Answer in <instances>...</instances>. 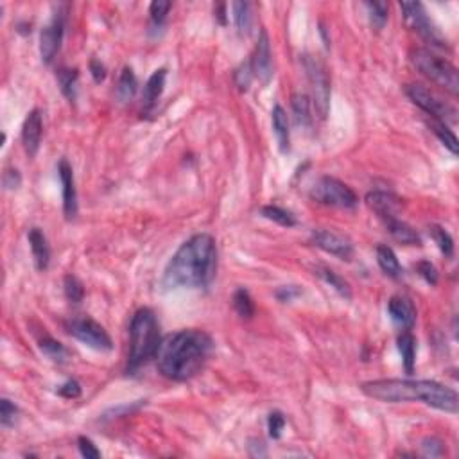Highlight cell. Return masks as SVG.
Returning a JSON list of instances; mask_svg holds the SVG:
<instances>
[{
  "mask_svg": "<svg viewBox=\"0 0 459 459\" xmlns=\"http://www.w3.org/2000/svg\"><path fill=\"white\" fill-rule=\"evenodd\" d=\"M217 271V246L212 235L198 234L178 247L164 271L162 285L171 289H205Z\"/></svg>",
  "mask_w": 459,
  "mask_h": 459,
  "instance_id": "1",
  "label": "cell"
},
{
  "mask_svg": "<svg viewBox=\"0 0 459 459\" xmlns=\"http://www.w3.org/2000/svg\"><path fill=\"white\" fill-rule=\"evenodd\" d=\"M214 350L212 337L207 332L189 328L169 334L156 350L160 373L174 382H185L203 370Z\"/></svg>",
  "mask_w": 459,
  "mask_h": 459,
  "instance_id": "2",
  "label": "cell"
},
{
  "mask_svg": "<svg viewBox=\"0 0 459 459\" xmlns=\"http://www.w3.org/2000/svg\"><path fill=\"white\" fill-rule=\"evenodd\" d=\"M362 393L370 398L389 404L402 402H424L438 411L458 415L459 397L454 389L443 386L436 380H409V379H380L370 380L361 386Z\"/></svg>",
  "mask_w": 459,
  "mask_h": 459,
  "instance_id": "3",
  "label": "cell"
},
{
  "mask_svg": "<svg viewBox=\"0 0 459 459\" xmlns=\"http://www.w3.org/2000/svg\"><path fill=\"white\" fill-rule=\"evenodd\" d=\"M160 344V325L156 314L144 307L135 312L129 325L128 371H137L151 357H155Z\"/></svg>",
  "mask_w": 459,
  "mask_h": 459,
  "instance_id": "4",
  "label": "cell"
},
{
  "mask_svg": "<svg viewBox=\"0 0 459 459\" xmlns=\"http://www.w3.org/2000/svg\"><path fill=\"white\" fill-rule=\"evenodd\" d=\"M411 63L415 65L420 74L445 88L452 95L459 93L458 68L449 59L438 56L429 49H415L411 53Z\"/></svg>",
  "mask_w": 459,
  "mask_h": 459,
  "instance_id": "5",
  "label": "cell"
},
{
  "mask_svg": "<svg viewBox=\"0 0 459 459\" xmlns=\"http://www.w3.org/2000/svg\"><path fill=\"white\" fill-rule=\"evenodd\" d=\"M309 196L316 203L325 205V207L355 208L359 203L355 192L346 183L332 176H321L314 181Z\"/></svg>",
  "mask_w": 459,
  "mask_h": 459,
  "instance_id": "6",
  "label": "cell"
},
{
  "mask_svg": "<svg viewBox=\"0 0 459 459\" xmlns=\"http://www.w3.org/2000/svg\"><path fill=\"white\" fill-rule=\"evenodd\" d=\"M406 95L415 102L416 106L422 108L427 115L433 117V120L443 124H456L458 122V110L452 106L451 102L443 101L440 95L424 86V84L413 83L406 86Z\"/></svg>",
  "mask_w": 459,
  "mask_h": 459,
  "instance_id": "7",
  "label": "cell"
},
{
  "mask_svg": "<svg viewBox=\"0 0 459 459\" xmlns=\"http://www.w3.org/2000/svg\"><path fill=\"white\" fill-rule=\"evenodd\" d=\"M400 9L404 11V18H406L407 26L413 31L418 32L425 41H429L434 47H442V49L447 47V38L438 29L436 24L431 20L424 4H420V2H402Z\"/></svg>",
  "mask_w": 459,
  "mask_h": 459,
  "instance_id": "8",
  "label": "cell"
},
{
  "mask_svg": "<svg viewBox=\"0 0 459 459\" xmlns=\"http://www.w3.org/2000/svg\"><path fill=\"white\" fill-rule=\"evenodd\" d=\"M66 330H68L72 337H75V339L93 350L110 352L113 348L111 337L108 336L104 327H102L101 323L95 321V319L88 318V316H79V318L71 319V321L66 323Z\"/></svg>",
  "mask_w": 459,
  "mask_h": 459,
  "instance_id": "9",
  "label": "cell"
},
{
  "mask_svg": "<svg viewBox=\"0 0 459 459\" xmlns=\"http://www.w3.org/2000/svg\"><path fill=\"white\" fill-rule=\"evenodd\" d=\"M301 62H303V68L309 77L310 88H312L314 108L319 117L325 119L328 113V106H330V79H328L327 71H325L323 63H319L312 56H303Z\"/></svg>",
  "mask_w": 459,
  "mask_h": 459,
  "instance_id": "10",
  "label": "cell"
},
{
  "mask_svg": "<svg viewBox=\"0 0 459 459\" xmlns=\"http://www.w3.org/2000/svg\"><path fill=\"white\" fill-rule=\"evenodd\" d=\"M312 243L330 255L343 259V261H352L353 244L348 237L343 234L332 232V230H316L312 232Z\"/></svg>",
  "mask_w": 459,
  "mask_h": 459,
  "instance_id": "11",
  "label": "cell"
},
{
  "mask_svg": "<svg viewBox=\"0 0 459 459\" xmlns=\"http://www.w3.org/2000/svg\"><path fill=\"white\" fill-rule=\"evenodd\" d=\"M63 32H65V20H63L62 15H56L53 18V22L44 27V31L40 35V56L45 65H50L56 54L59 53Z\"/></svg>",
  "mask_w": 459,
  "mask_h": 459,
  "instance_id": "12",
  "label": "cell"
},
{
  "mask_svg": "<svg viewBox=\"0 0 459 459\" xmlns=\"http://www.w3.org/2000/svg\"><path fill=\"white\" fill-rule=\"evenodd\" d=\"M250 65H252L253 77H256L264 84L270 83V79L273 77V57H271L270 36H268L265 31H261L255 53H253L252 59H250Z\"/></svg>",
  "mask_w": 459,
  "mask_h": 459,
  "instance_id": "13",
  "label": "cell"
},
{
  "mask_svg": "<svg viewBox=\"0 0 459 459\" xmlns=\"http://www.w3.org/2000/svg\"><path fill=\"white\" fill-rule=\"evenodd\" d=\"M41 135H44V117L40 110H32L24 120L22 128V142L24 149L29 156H36L41 144Z\"/></svg>",
  "mask_w": 459,
  "mask_h": 459,
  "instance_id": "14",
  "label": "cell"
},
{
  "mask_svg": "<svg viewBox=\"0 0 459 459\" xmlns=\"http://www.w3.org/2000/svg\"><path fill=\"white\" fill-rule=\"evenodd\" d=\"M57 172H59V180L63 185V210H65L66 219H74L77 216V192H75L74 171H72L71 164L63 158L57 165Z\"/></svg>",
  "mask_w": 459,
  "mask_h": 459,
  "instance_id": "15",
  "label": "cell"
},
{
  "mask_svg": "<svg viewBox=\"0 0 459 459\" xmlns=\"http://www.w3.org/2000/svg\"><path fill=\"white\" fill-rule=\"evenodd\" d=\"M388 314L389 318L393 319L397 327L404 328V330H411L415 327L416 323V309L413 301L406 296H393L388 301Z\"/></svg>",
  "mask_w": 459,
  "mask_h": 459,
  "instance_id": "16",
  "label": "cell"
},
{
  "mask_svg": "<svg viewBox=\"0 0 459 459\" xmlns=\"http://www.w3.org/2000/svg\"><path fill=\"white\" fill-rule=\"evenodd\" d=\"M366 205L382 221H386L389 217H397L398 208H400V199L397 196L389 194V192L373 190L366 196Z\"/></svg>",
  "mask_w": 459,
  "mask_h": 459,
  "instance_id": "17",
  "label": "cell"
},
{
  "mask_svg": "<svg viewBox=\"0 0 459 459\" xmlns=\"http://www.w3.org/2000/svg\"><path fill=\"white\" fill-rule=\"evenodd\" d=\"M165 79H167V71L165 68L155 71L149 79H147L144 92H142V106H144L146 111H151L158 104V99L162 97L165 88Z\"/></svg>",
  "mask_w": 459,
  "mask_h": 459,
  "instance_id": "18",
  "label": "cell"
},
{
  "mask_svg": "<svg viewBox=\"0 0 459 459\" xmlns=\"http://www.w3.org/2000/svg\"><path fill=\"white\" fill-rule=\"evenodd\" d=\"M27 238H29V246H31L36 268L40 271H45L50 264V247L49 243H47V237L40 228H31L27 234Z\"/></svg>",
  "mask_w": 459,
  "mask_h": 459,
  "instance_id": "19",
  "label": "cell"
},
{
  "mask_svg": "<svg viewBox=\"0 0 459 459\" xmlns=\"http://www.w3.org/2000/svg\"><path fill=\"white\" fill-rule=\"evenodd\" d=\"M271 122H273V131L280 151L287 153L291 147V129H289V117L280 104H277L271 111Z\"/></svg>",
  "mask_w": 459,
  "mask_h": 459,
  "instance_id": "20",
  "label": "cell"
},
{
  "mask_svg": "<svg viewBox=\"0 0 459 459\" xmlns=\"http://www.w3.org/2000/svg\"><path fill=\"white\" fill-rule=\"evenodd\" d=\"M386 226H388L389 234L397 238L398 243L407 244V246H422V238H420L418 232L413 226L407 225L406 221H402L398 217H389L386 219Z\"/></svg>",
  "mask_w": 459,
  "mask_h": 459,
  "instance_id": "21",
  "label": "cell"
},
{
  "mask_svg": "<svg viewBox=\"0 0 459 459\" xmlns=\"http://www.w3.org/2000/svg\"><path fill=\"white\" fill-rule=\"evenodd\" d=\"M398 352L402 355V362H404V370L407 375H413L416 364V339L409 330H404L398 336Z\"/></svg>",
  "mask_w": 459,
  "mask_h": 459,
  "instance_id": "22",
  "label": "cell"
},
{
  "mask_svg": "<svg viewBox=\"0 0 459 459\" xmlns=\"http://www.w3.org/2000/svg\"><path fill=\"white\" fill-rule=\"evenodd\" d=\"M291 108H292V115H294L296 126L309 129L310 126H312V120H314L309 97L303 95V93H294L291 99Z\"/></svg>",
  "mask_w": 459,
  "mask_h": 459,
  "instance_id": "23",
  "label": "cell"
},
{
  "mask_svg": "<svg viewBox=\"0 0 459 459\" xmlns=\"http://www.w3.org/2000/svg\"><path fill=\"white\" fill-rule=\"evenodd\" d=\"M377 262H379L380 270L384 271L388 277H391V279H400L402 273H404L395 252L389 246H386V244L377 246Z\"/></svg>",
  "mask_w": 459,
  "mask_h": 459,
  "instance_id": "24",
  "label": "cell"
},
{
  "mask_svg": "<svg viewBox=\"0 0 459 459\" xmlns=\"http://www.w3.org/2000/svg\"><path fill=\"white\" fill-rule=\"evenodd\" d=\"M138 90V81L135 72L129 68V66H124L122 72H120L119 77V84H117V99L120 102H129L133 97H135V93Z\"/></svg>",
  "mask_w": 459,
  "mask_h": 459,
  "instance_id": "25",
  "label": "cell"
},
{
  "mask_svg": "<svg viewBox=\"0 0 459 459\" xmlns=\"http://www.w3.org/2000/svg\"><path fill=\"white\" fill-rule=\"evenodd\" d=\"M232 9H234V22L235 27H237L238 35H250L253 26L252 4H250V2H234Z\"/></svg>",
  "mask_w": 459,
  "mask_h": 459,
  "instance_id": "26",
  "label": "cell"
},
{
  "mask_svg": "<svg viewBox=\"0 0 459 459\" xmlns=\"http://www.w3.org/2000/svg\"><path fill=\"white\" fill-rule=\"evenodd\" d=\"M316 274H318L323 282L328 283L332 289H336V291L339 292L343 298H346V300L352 298V289H350L348 282H346L344 279H341L337 273H334V271L328 270V268H318V270H316Z\"/></svg>",
  "mask_w": 459,
  "mask_h": 459,
  "instance_id": "27",
  "label": "cell"
},
{
  "mask_svg": "<svg viewBox=\"0 0 459 459\" xmlns=\"http://www.w3.org/2000/svg\"><path fill=\"white\" fill-rule=\"evenodd\" d=\"M38 346H40V350L44 352V355H47L50 361L65 362L66 359H68V350H66L59 341L54 339V337L44 336L40 339V344H38Z\"/></svg>",
  "mask_w": 459,
  "mask_h": 459,
  "instance_id": "28",
  "label": "cell"
},
{
  "mask_svg": "<svg viewBox=\"0 0 459 459\" xmlns=\"http://www.w3.org/2000/svg\"><path fill=\"white\" fill-rule=\"evenodd\" d=\"M431 129H433V133L436 135L438 138H440V142H442L443 146L447 147V149L451 151L452 155H458L459 153V144H458V138H456L454 131H452L447 124L443 122H438V120H431Z\"/></svg>",
  "mask_w": 459,
  "mask_h": 459,
  "instance_id": "29",
  "label": "cell"
},
{
  "mask_svg": "<svg viewBox=\"0 0 459 459\" xmlns=\"http://www.w3.org/2000/svg\"><path fill=\"white\" fill-rule=\"evenodd\" d=\"M57 83H59L63 95L71 102L75 101V95H77V71L62 68L57 72Z\"/></svg>",
  "mask_w": 459,
  "mask_h": 459,
  "instance_id": "30",
  "label": "cell"
},
{
  "mask_svg": "<svg viewBox=\"0 0 459 459\" xmlns=\"http://www.w3.org/2000/svg\"><path fill=\"white\" fill-rule=\"evenodd\" d=\"M262 216L270 221L277 223L280 226H285V228H292L296 225V217L292 216L289 210H283V208L277 207V205H268V207H262L261 210Z\"/></svg>",
  "mask_w": 459,
  "mask_h": 459,
  "instance_id": "31",
  "label": "cell"
},
{
  "mask_svg": "<svg viewBox=\"0 0 459 459\" xmlns=\"http://www.w3.org/2000/svg\"><path fill=\"white\" fill-rule=\"evenodd\" d=\"M366 9H368V17H370V24L371 27L375 29V31H380V29H384L386 22H388V11L389 6L386 2H366Z\"/></svg>",
  "mask_w": 459,
  "mask_h": 459,
  "instance_id": "32",
  "label": "cell"
},
{
  "mask_svg": "<svg viewBox=\"0 0 459 459\" xmlns=\"http://www.w3.org/2000/svg\"><path fill=\"white\" fill-rule=\"evenodd\" d=\"M429 234H431V237L434 238V243L438 244V247H440V252H442L443 255L445 256L454 255V241H452L451 234H449L445 228L431 225L429 226Z\"/></svg>",
  "mask_w": 459,
  "mask_h": 459,
  "instance_id": "33",
  "label": "cell"
},
{
  "mask_svg": "<svg viewBox=\"0 0 459 459\" xmlns=\"http://www.w3.org/2000/svg\"><path fill=\"white\" fill-rule=\"evenodd\" d=\"M234 307H235V310H237L238 316L244 319L253 318V314H255V305H253L252 296H250V292H247L246 289H243V287L235 291Z\"/></svg>",
  "mask_w": 459,
  "mask_h": 459,
  "instance_id": "34",
  "label": "cell"
},
{
  "mask_svg": "<svg viewBox=\"0 0 459 459\" xmlns=\"http://www.w3.org/2000/svg\"><path fill=\"white\" fill-rule=\"evenodd\" d=\"M63 285H65L66 298H68L72 303H81V301H83L84 287L75 277H72V274L65 277V283H63Z\"/></svg>",
  "mask_w": 459,
  "mask_h": 459,
  "instance_id": "35",
  "label": "cell"
},
{
  "mask_svg": "<svg viewBox=\"0 0 459 459\" xmlns=\"http://www.w3.org/2000/svg\"><path fill=\"white\" fill-rule=\"evenodd\" d=\"M172 4L167 0H155L153 4L149 6V15L151 20L156 27H162L165 24V18H167L169 11H171Z\"/></svg>",
  "mask_w": 459,
  "mask_h": 459,
  "instance_id": "36",
  "label": "cell"
},
{
  "mask_svg": "<svg viewBox=\"0 0 459 459\" xmlns=\"http://www.w3.org/2000/svg\"><path fill=\"white\" fill-rule=\"evenodd\" d=\"M285 427V418L280 411H273L268 418V431H270V436L273 440H279L282 436V431Z\"/></svg>",
  "mask_w": 459,
  "mask_h": 459,
  "instance_id": "37",
  "label": "cell"
},
{
  "mask_svg": "<svg viewBox=\"0 0 459 459\" xmlns=\"http://www.w3.org/2000/svg\"><path fill=\"white\" fill-rule=\"evenodd\" d=\"M252 79H253V71L250 62H247L244 63V65H241V68L235 72V83H237V86L243 90V92H246V90L250 88V84H252Z\"/></svg>",
  "mask_w": 459,
  "mask_h": 459,
  "instance_id": "38",
  "label": "cell"
},
{
  "mask_svg": "<svg viewBox=\"0 0 459 459\" xmlns=\"http://www.w3.org/2000/svg\"><path fill=\"white\" fill-rule=\"evenodd\" d=\"M18 415V409L15 404L8 400V398H2L0 402V422L4 427H9V425L15 422V416Z\"/></svg>",
  "mask_w": 459,
  "mask_h": 459,
  "instance_id": "39",
  "label": "cell"
},
{
  "mask_svg": "<svg viewBox=\"0 0 459 459\" xmlns=\"http://www.w3.org/2000/svg\"><path fill=\"white\" fill-rule=\"evenodd\" d=\"M422 454L427 458H438L443 454V443L438 438H425L422 442Z\"/></svg>",
  "mask_w": 459,
  "mask_h": 459,
  "instance_id": "40",
  "label": "cell"
},
{
  "mask_svg": "<svg viewBox=\"0 0 459 459\" xmlns=\"http://www.w3.org/2000/svg\"><path fill=\"white\" fill-rule=\"evenodd\" d=\"M77 447H79V452L83 458L86 459H99L101 458V452H99V449L95 445H93V442L90 440V438L86 436H81L79 440H77Z\"/></svg>",
  "mask_w": 459,
  "mask_h": 459,
  "instance_id": "41",
  "label": "cell"
},
{
  "mask_svg": "<svg viewBox=\"0 0 459 459\" xmlns=\"http://www.w3.org/2000/svg\"><path fill=\"white\" fill-rule=\"evenodd\" d=\"M416 271H418V273L422 274V279H424L427 283H431V285H436L438 283V271L429 261L418 262V265H416Z\"/></svg>",
  "mask_w": 459,
  "mask_h": 459,
  "instance_id": "42",
  "label": "cell"
},
{
  "mask_svg": "<svg viewBox=\"0 0 459 459\" xmlns=\"http://www.w3.org/2000/svg\"><path fill=\"white\" fill-rule=\"evenodd\" d=\"M57 393L63 398H77L81 395V384L77 380H66L65 384L59 386Z\"/></svg>",
  "mask_w": 459,
  "mask_h": 459,
  "instance_id": "43",
  "label": "cell"
},
{
  "mask_svg": "<svg viewBox=\"0 0 459 459\" xmlns=\"http://www.w3.org/2000/svg\"><path fill=\"white\" fill-rule=\"evenodd\" d=\"M300 294H301V289L296 285H283V287H280L279 291H277V298H279L280 301H292Z\"/></svg>",
  "mask_w": 459,
  "mask_h": 459,
  "instance_id": "44",
  "label": "cell"
},
{
  "mask_svg": "<svg viewBox=\"0 0 459 459\" xmlns=\"http://www.w3.org/2000/svg\"><path fill=\"white\" fill-rule=\"evenodd\" d=\"M22 183V176H20V172L17 169H8L4 172V187L9 190H15L20 187Z\"/></svg>",
  "mask_w": 459,
  "mask_h": 459,
  "instance_id": "45",
  "label": "cell"
},
{
  "mask_svg": "<svg viewBox=\"0 0 459 459\" xmlns=\"http://www.w3.org/2000/svg\"><path fill=\"white\" fill-rule=\"evenodd\" d=\"M90 72H92V77L97 81V83L104 81V77H106V66L102 65L99 59H92V62H90Z\"/></svg>",
  "mask_w": 459,
  "mask_h": 459,
  "instance_id": "46",
  "label": "cell"
},
{
  "mask_svg": "<svg viewBox=\"0 0 459 459\" xmlns=\"http://www.w3.org/2000/svg\"><path fill=\"white\" fill-rule=\"evenodd\" d=\"M217 18H219L221 26H225L226 24V6L225 4L217 6Z\"/></svg>",
  "mask_w": 459,
  "mask_h": 459,
  "instance_id": "47",
  "label": "cell"
}]
</instances>
